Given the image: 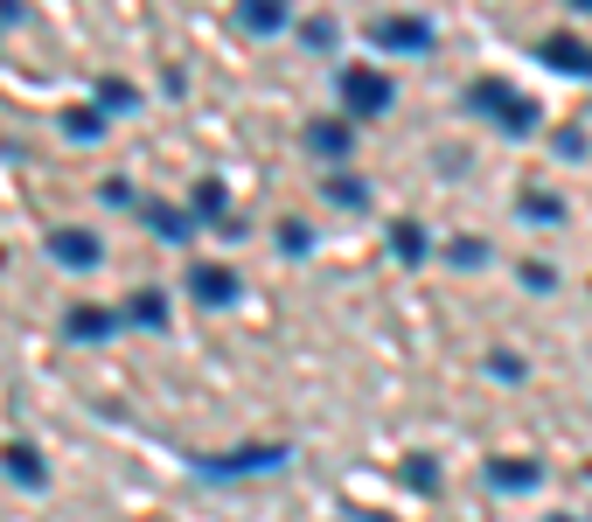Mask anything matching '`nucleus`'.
<instances>
[{
	"label": "nucleus",
	"instance_id": "nucleus-4",
	"mask_svg": "<svg viewBox=\"0 0 592 522\" xmlns=\"http://www.w3.org/2000/svg\"><path fill=\"white\" fill-rule=\"evenodd\" d=\"M383 36H391L398 49H425V36H432V29H425V21H391V29H377V42H383Z\"/></svg>",
	"mask_w": 592,
	"mask_h": 522
},
{
	"label": "nucleus",
	"instance_id": "nucleus-2",
	"mask_svg": "<svg viewBox=\"0 0 592 522\" xmlns=\"http://www.w3.org/2000/svg\"><path fill=\"white\" fill-rule=\"evenodd\" d=\"M49 251H57V258H70V272H84L91 258H98V244L84 238V230H57V238H49Z\"/></svg>",
	"mask_w": 592,
	"mask_h": 522
},
{
	"label": "nucleus",
	"instance_id": "nucleus-1",
	"mask_svg": "<svg viewBox=\"0 0 592 522\" xmlns=\"http://www.w3.org/2000/svg\"><path fill=\"white\" fill-rule=\"evenodd\" d=\"M342 91H349V112H383V104H391V77H370V70H349L342 77Z\"/></svg>",
	"mask_w": 592,
	"mask_h": 522
},
{
	"label": "nucleus",
	"instance_id": "nucleus-3",
	"mask_svg": "<svg viewBox=\"0 0 592 522\" xmlns=\"http://www.w3.org/2000/svg\"><path fill=\"white\" fill-rule=\"evenodd\" d=\"M244 21L251 29H279V21H287V0H244Z\"/></svg>",
	"mask_w": 592,
	"mask_h": 522
}]
</instances>
